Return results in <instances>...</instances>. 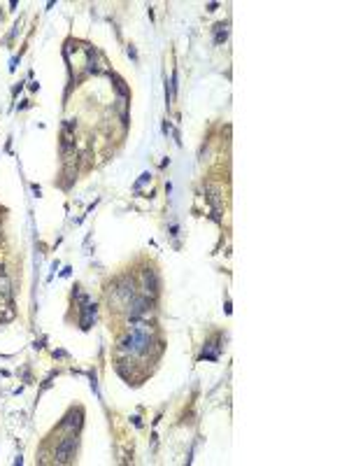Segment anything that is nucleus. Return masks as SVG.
<instances>
[{
	"label": "nucleus",
	"instance_id": "f257e3e1",
	"mask_svg": "<svg viewBox=\"0 0 349 466\" xmlns=\"http://www.w3.org/2000/svg\"><path fill=\"white\" fill-rule=\"evenodd\" d=\"M149 343H152V334H149L147 324H137L135 329H133V334L121 343V350L131 352V354H142L149 347Z\"/></svg>",
	"mask_w": 349,
	"mask_h": 466
},
{
	"label": "nucleus",
	"instance_id": "f03ea898",
	"mask_svg": "<svg viewBox=\"0 0 349 466\" xmlns=\"http://www.w3.org/2000/svg\"><path fill=\"white\" fill-rule=\"evenodd\" d=\"M75 448H77V436L75 433H68L66 438L61 441L59 448H56V461L59 464H68L75 457Z\"/></svg>",
	"mask_w": 349,
	"mask_h": 466
},
{
	"label": "nucleus",
	"instance_id": "7ed1b4c3",
	"mask_svg": "<svg viewBox=\"0 0 349 466\" xmlns=\"http://www.w3.org/2000/svg\"><path fill=\"white\" fill-rule=\"evenodd\" d=\"M144 291H147V296H156L158 294V278L152 268L144 270Z\"/></svg>",
	"mask_w": 349,
	"mask_h": 466
},
{
	"label": "nucleus",
	"instance_id": "20e7f679",
	"mask_svg": "<svg viewBox=\"0 0 349 466\" xmlns=\"http://www.w3.org/2000/svg\"><path fill=\"white\" fill-rule=\"evenodd\" d=\"M93 319H96V303H86V306L82 308V319H79V326H82L84 331L91 329Z\"/></svg>",
	"mask_w": 349,
	"mask_h": 466
},
{
	"label": "nucleus",
	"instance_id": "39448f33",
	"mask_svg": "<svg viewBox=\"0 0 349 466\" xmlns=\"http://www.w3.org/2000/svg\"><path fill=\"white\" fill-rule=\"evenodd\" d=\"M82 424V410H70L66 415V420H63V427L66 429H77Z\"/></svg>",
	"mask_w": 349,
	"mask_h": 466
},
{
	"label": "nucleus",
	"instance_id": "423d86ee",
	"mask_svg": "<svg viewBox=\"0 0 349 466\" xmlns=\"http://www.w3.org/2000/svg\"><path fill=\"white\" fill-rule=\"evenodd\" d=\"M214 33H217V44H221L226 38H228V26H226V23H219V26L214 28Z\"/></svg>",
	"mask_w": 349,
	"mask_h": 466
}]
</instances>
